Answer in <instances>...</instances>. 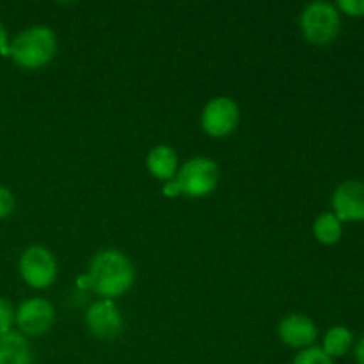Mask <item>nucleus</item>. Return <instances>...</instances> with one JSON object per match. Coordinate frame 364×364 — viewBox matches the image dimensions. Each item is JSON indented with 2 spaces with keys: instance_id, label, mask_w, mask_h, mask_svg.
Listing matches in <instances>:
<instances>
[{
  "instance_id": "4468645a",
  "label": "nucleus",
  "mask_w": 364,
  "mask_h": 364,
  "mask_svg": "<svg viewBox=\"0 0 364 364\" xmlns=\"http://www.w3.org/2000/svg\"><path fill=\"white\" fill-rule=\"evenodd\" d=\"M313 233H315L316 240L320 244L333 245L340 242L341 235H343V226H341V220L334 213L323 212L313 224Z\"/></svg>"
},
{
  "instance_id": "7ed1b4c3",
  "label": "nucleus",
  "mask_w": 364,
  "mask_h": 364,
  "mask_svg": "<svg viewBox=\"0 0 364 364\" xmlns=\"http://www.w3.org/2000/svg\"><path fill=\"white\" fill-rule=\"evenodd\" d=\"M57 52V38L46 25H34L21 31L9 43V57L25 70H38L53 59Z\"/></svg>"
},
{
  "instance_id": "6ab92c4d",
  "label": "nucleus",
  "mask_w": 364,
  "mask_h": 364,
  "mask_svg": "<svg viewBox=\"0 0 364 364\" xmlns=\"http://www.w3.org/2000/svg\"><path fill=\"white\" fill-rule=\"evenodd\" d=\"M0 55L9 57V38L2 23H0Z\"/></svg>"
},
{
  "instance_id": "a211bd4d",
  "label": "nucleus",
  "mask_w": 364,
  "mask_h": 364,
  "mask_svg": "<svg viewBox=\"0 0 364 364\" xmlns=\"http://www.w3.org/2000/svg\"><path fill=\"white\" fill-rule=\"evenodd\" d=\"M14 210V198L9 188L0 185V219H6L13 213Z\"/></svg>"
},
{
  "instance_id": "20e7f679",
  "label": "nucleus",
  "mask_w": 364,
  "mask_h": 364,
  "mask_svg": "<svg viewBox=\"0 0 364 364\" xmlns=\"http://www.w3.org/2000/svg\"><path fill=\"white\" fill-rule=\"evenodd\" d=\"M340 13L329 2L308 4L301 14L302 34L313 45H329L340 34Z\"/></svg>"
},
{
  "instance_id": "f8f14e48",
  "label": "nucleus",
  "mask_w": 364,
  "mask_h": 364,
  "mask_svg": "<svg viewBox=\"0 0 364 364\" xmlns=\"http://www.w3.org/2000/svg\"><path fill=\"white\" fill-rule=\"evenodd\" d=\"M148 169L153 176H156L159 180H173L176 176L178 169H180V164H178V155L171 146H156L149 151L148 160Z\"/></svg>"
},
{
  "instance_id": "f257e3e1",
  "label": "nucleus",
  "mask_w": 364,
  "mask_h": 364,
  "mask_svg": "<svg viewBox=\"0 0 364 364\" xmlns=\"http://www.w3.org/2000/svg\"><path fill=\"white\" fill-rule=\"evenodd\" d=\"M135 281V270L132 262L124 252L117 249H105L95 255L89 265V272L85 274L80 283H87L85 287L103 299H116L127 294Z\"/></svg>"
},
{
  "instance_id": "f3484780",
  "label": "nucleus",
  "mask_w": 364,
  "mask_h": 364,
  "mask_svg": "<svg viewBox=\"0 0 364 364\" xmlns=\"http://www.w3.org/2000/svg\"><path fill=\"white\" fill-rule=\"evenodd\" d=\"M336 9H341L348 16H364V0H338Z\"/></svg>"
},
{
  "instance_id": "9d476101",
  "label": "nucleus",
  "mask_w": 364,
  "mask_h": 364,
  "mask_svg": "<svg viewBox=\"0 0 364 364\" xmlns=\"http://www.w3.org/2000/svg\"><path fill=\"white\" fill-rule=\"evenodd\" d=\"M277 334L284 345L304 350V348L313 347L316 336H318V329L309 316L291 313L281 320L279 326H277Z\"/></svg>"
},
{
  "instance_id": "f03ea898",
  "label": "nucleus",
  "mask_w": 364,
  "mask_h": 364,
  "mask_svg": "<svg viewBox=\"0 0 364 364\" xmlns=\"http://www.w3.org/2000/svg\"><path fill=\"white\" fill-rule=\"evenodd\" d=\"M219 176V166L213 160L206 156H196V159L187 160L178 169L176 176L167 181L162 192L169 198L180 194L187 198H203L215 191Z\"/></svg>"
},
{
  "instance_id": "1a4fd4ad",
  "label": "nucleus",
  "mask_w": 364,
  "mask_h": 364,
  "mask_svg": "<svg viewBox=\"0 0 364 364\" xmlns=\"http://www.w3.org/2000/svg\"><path fill=\"white\" fill-rule=\"evenodd\" d=\"M333 208L341 223L364 220V181H343L333 194Z\"/></svg>"
},
{
  "instance_id": "dca6fc26",
  "label": "nucleus",
  "mask_w": 364,
  "mask_h": 364,
  "mask_svg": "<svg viewBox=\"0 0 364 364\" xmlns=\"http://www.w3.org/2000/svg\"><path fill=\"white\" fill-rule=\"evenodd\" d=\"M14 308L9 301L0 299V334L9 333L11 326L14 322Z\"/></svg>"
},
{
  "instance_id": "39448f33",
  "label": "nucleus",
  "mask_w": 364,
  "mask_h": 364,
  "mask_svg": "<svg viewBox=\"0 0 364 364\" xmlns=\"http://www.w3.org/2000/svg\"><path fill=\"white\" fill-rule=\"evenodd\" d=\"M20 276L28 287L48 288L55 283L57 279V259L48 249L41 245H32L21 255L20 258Z\"/></svg>"
},
{
  "instance_id": "423d86ee",
  "label": "nucleus",
  "mask_w": 364,
  "mask_h": 364,
  "mask_svg": "<svg viewBox=\"0 0 364 364\" xmlns=\"http://www.w3.org/2000/svg\"><path fill=\"white\" fill-rule=\"evenodd\" d=\"M240 121V109L237 102L228 96H217L210 100L201 114V127L205 134L212 137H224L237 128Z\"/></svg>"
},
{
  "instance_id": "6e6552de",
  "label": "nucleus",
  "mask_w": 364,
  "mask_h": 364,
  "mask_svg": "<svg viewBox=\"0 0 364 364\" xmlns=\"http://www.w3.org/2000/svg\"><path fill=\"white\" fill-rule=\"evenodd\" d=\"M85 323L92 336L102 341H112L123 331V316L116 302L110 299L95 302L85 313Z\"/></svg>"
},
{
  "instance_id": "0eeeda50",
  "label": "nucleus",
  "mask_w": 364,
  "mask_h": 364,
  "mask_svg": "<svg viewBox=\"0 0 364 364\" xmlns=\"http://www.w3.org/2000/svg\"><path fill=\"white\" fill-rule=\"evenodd\" d=\"M14 322L23 336H39L45 334L55 322V309L48 301L32 297L21 302L14 313Z\"/></svg>"
},
{
  "instance_id": "aec40b11",
  "label": "nucleus",
  "mask_w": 364,
  "mask_h": 364,
  "mask_svg": "<svg viewBox=\"0 0 364 364\" xmlns=\"http://www.w3.org/2000/svg\"><path fill=\"white\" fill-rule=\"evenodd\" d=\"M354 355H355V361H358V364H364V336L358 341V345H355Z\"/></svg>"
},
{
  "instance_id": "2eb2a0df",
  "label": "nucleus",
  "mask_w": 364,
  "mask_h": 364,
  "mask_svg": "<svg viewBox=\"0 0 364 364\" xmlns=\"http://www.w3.org/2000/svg\"><path fill=\"white\" fill-rule=\"evenodd\" d=\"M291 364H334L333 358L322 350V347H309L299 352Z\"/></svg>"
},
{
  "instance_id": "ddd939ff",
  "label": "nucleus",
  "mask_w": 364,
  "mask_h": 364,
  "mask_svg": "<svg viewBox=\"0 0 364 364\" xmlns=\"http://www.w3.org/2000/svg\"><path fill=\"white\" fill-rule=\"evenodd\" d=\"M352 343H354V334H352V331L343 326H334L323 336L322 350L329 358H341V355H345L350 350Z\"/></svg>"
},
{
  "instance_id": "9b49d317",
  "label": "nucleus",
  "mask_w": 364,
  "mask_h": 364,
  "mask_svg": "<svg viewBox=\"0 0 364 364\" xmlns=\"http://www.w3.org/2000/svg\"><path fill=\"white\" fill-rule=\"evenodd\" d=\"M34 352L27 338L16 331L0 334V364H32Z\"/></svg>"
}]
</instances>
